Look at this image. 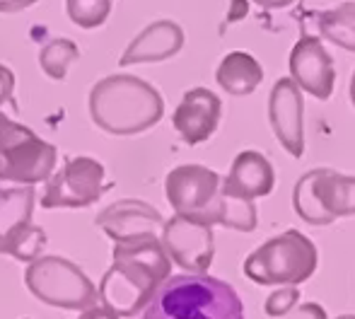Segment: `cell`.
<instances>
[{
	"mask_svg": "<svg viewBox=\"0 0 355 319\" xmlns=\"http://www.w3.org/2000/svg\"><path fill=\"white\" fill-rule=\"evenodd\" d=\"M112 266L99 283V305L119 317H136L172 273L159 237L114 242Z\"/></svg>",
	"mask_w": 355,
	"mask_h": 319,
	"instance_id": "1",
	"label": "cell"
},
{
	"mask_svg": "<svg viewBox=\"0 0 355 319\" xmlns=\"http://www.w3.org/2000/svg\"><path fill=\"white\" fill-rule=\"evenodd\" d=\"M89 117L112 136H136L159 123L164 117V99L148 80L116 73L92 87Z\"/></svg>",
	"mask_w": 355,
	"mask_h": 319,
	"instance_id": "2",
	"label": "cell"
},
{
	"mask_svg": "<svg viewBox=\"0 0 355 319\" xmlns=\"http://www.w3.org/2000/svg\"><path fill=\"white\" fill-rule=\"evenodd\" d=\"M143 319H244L242 298L208 273L169 276L143 307Z\"/></svg>",
	"mask_w": 355,
	"mask_h": 319,
	"instance_id": "3",
	"label": "cell"
},
{
	"mask_svg": "<svg viewBox=\"0 0 355 319\" xmlns=\"http://www.w3.org/2000/svg\"><path fill=\"white\" fill-rule=\"evenodd\" d=\"M317 244L300 230H285L244 259V273L257 286H300L317 271Z\"/></svg>",
	"mask_w": 355,
	"mask_h": 319,
	"instance_id": "4",
	"label": "cell"
},
{
	"mask_svg": "<svg viewBox=\"0 0 355 319\" xmlns=\"http://www.w3.org/2000/svg\"><path fill=\"white\" fill-rule=\"evenodd\" d=\"M24 286L37 300L61 310H87L97 305V286L66 257H37L24 271Z\"/></svg>",
	"mask_w": 355,
	"mask_h": 319,
	"instance_id": "5",
	"label": "cell"
},
{
	"mask_svg": "<svg viewBox=\"0 0 355 319\" xmlns=\"http://www.w3.org/2000/svg\"><path fill=\"white\" fill-rule=\"evenodd\" d=\"M293 208L307 225L317 227L355 216V177L329 167L309 169L295 184Z\"/></svg>",
	"mask_w": 355,
	"mask_h": 319,
	"instance_id": "6",
	"label": "cell"
},
{
	"mask_svg": "<svg viewBox=\"0 0 355 319\" xmlns=\"http://www.w3.org/2000/svg\"><path fill=\"white\" fill-rule=\"evenodd\" d=\"M56 146L39 138L32 128L8 121L0 126V182L34 187L46 182L56 167Z\"/></svg>",
	"mask_w": 355,
	"mask_h": 319,
	"instance_id": "7",
	"label": "cell"
},
{
	"mask_svg": "<svg viewBox=\"0 0 355 319\" xmlns=\"http://www.w3.org/2000/svg\"><path fill=\"white\" fill-rule=\"evenodd\" d=\"M34 187L0 189V254L34 261L46 247V232L32 223Z\"/></svg>",
	"mask_w": 355,
	"mask_h": 319,
	"instance_id": "8",
	"label": "cell"
},
{
	"mask_svg": "<svg viewBox=\"0 0 355 319\" xmlns=\"http://www.w3.org/2000/svg\"><path fill=\"white\" fill-rule=\"evenodd\" d=\"M104 191V164L94 157H71L46 179L42 208H87Z\"/></svg>",
	"mask_w": 355,
	"mask_h": 319,
	"instance_id": "9",
	"label": "cell"
},
{
	"mask_svg": "<svg viewBox=\"0 0 355 319\" xmlns=\"http://www.w3.org/2000/svg\"><path fill=\"white\" fill-rule=\"evenodd\" d=\"M220 182L223 177L203 164H179L164 179V193L177 216L208 223L220 193Z\"/></svg>",
	"mask_w": 355,
	"mask_h": 319,
	"instance_id": "10",
	"label": "cell"
},
{
	"mask_svg": "<svg viewBox=\"0 0 355 319\" xmlns=\"http://www.w3.org/2000/svg\"><path fill=\"white\" fill-rule=\"evenodd\" d=\"M159 242L169 261H174L179 268L187 273H208L215 257L213 225L174 213L169 221L162 223Z\"/></svg>",
	"mask_w": 355,
	"mask_h": 319,
	"instance_id": "11",
	"label": "cell"
},
{
	"mask_svg": "<svg viewBox=\"0 0 355 319\" xmlns=\"http://www.w3.org/2000/svg\"><path fill=\"white\" fill-rule=\"evenodd\" d=\"M290 80L302 92L317 99H329L336 85V68H334L331 53L324 49L322 39L304 34L290 51Z\"/></svg>",
	"mask_w": 355,
	"mask_h": 319,
	"instance_id": "12",
	"label": "cell"
},
{
	"mask_svg": "<svg viewBox=\"0 0 355 319\" xmlns=\"http://www.w3.org/2000/svg\"><path fill=\"white\" fill-rule=\"evenodd\" d=\"M268 121L278 143L293 157L304 155V99L290 78L276 80L268 97Z\"/></svg>",
	"mask_w": 355,
	"mask_h": 319,
	"instance_id": "13",
	"label": "cell"
},
{
	"mask_svg": "<svg viewBox=\"0 0 355 319\" xmlns=\"http://www.w3.org/2000/svg\"><path fill=\"white\" fill-rule=\"evenodd\" d=\"M220 117H223V102L208 87H191L184 92L179 107L174 109V131L182 136L187 146H198L218 131Z\"/></svg>",
	"mask_w": 355,
	"mask_h": 319,
	"instance_id": "14",
	"label": "cell"
},
{
	"mask_svg": "<svg viewBox=\"0 0 355 319\" xmlns=\"http://www.w3.org/2000/svg\"><path fill=\"white\" fill-rule=\"evenodd\" d=\"M97 227H102L114 242H131L143 237H159L164 218L157 208L136 198H123L107 206L97 216Z\"/></svg>",
	"mask_w": 355,
	"mask_h": 319,
	"instance_id": "15",
	"label": "cell"
},
{
	"mask_svg": "<svg viewBox=\"0 0 355 319\" xmlns=\"http://www.w3.org/2000/svg\"><path fill=\"white\" fill-rule=\"evenodd\" d=\"M184 29L172 19H157L148 24L136 39L126 46L119 66H138V63H159L177 56L184 49Z\"/></svg>",
	"mask_w": 355,
	"mask_h": 319,
	"instance_id": "16",
	"label": "cell"
},
{
	"mask_svg": "<svg viewBox=\"0 0 355 319\" xmlns=\"http://www.w3.org/2000/svg\"><path fill=\"white\" fill-rule=\"evenodd\" d=\"M276 184V172L271 162L257 150H244L234 157L230 174L223 179V187L230 193L242 198H261L273 191Z\"/></svg>",
	"mask_w": 355,
	"mask_h": 319,
	"instance_id": "17",
	"label": "cell"
},
{
	"mask_svg": "<svg viewBox=\"0 0 355 319\" xmlns=\"http://www.w3.org/2000/svg\"><path fill=\"white\" fill-rule=\"evenodd\" d=\"M215 80L232 97H247V94H252L261 85L263 68L252 53L230 51L220 61L218 71H215Z\"/></svg>",
	"mask_w": 355,
	"mask_h": 319,
	"instance_id": "18",
	"label": "cell"
},
{
	"mask_svg": "<svg viewBox=\"0 0 355 319\" xmlns=\"http://www.w3.org/2000/svg\"><path fill=\"white\" fill-rule=\"evenodd\" d=\"M257 206L252 198H242L230 193L220 182V193L215 198V206L208 218V225H223L230 230L254 232L257 230Z\"/></svg>",
	"mask_w": 355,
	"mask_h": 319,
	"instance_id": "19",
	"label": "cell"
},
{
	"mask_svg": "<svg viewBox=\"0 0 355 319\" xmlns=\"http://www.w3.org/2000/svg\"><path fill=\"white\" fill-rule=\"evenodd\" d=\"M317 27L327 42L355 53V3H341L324 10L317 17Z\"/></svg>",
	"mask_w": 355,
	"mask_h": 319,
	"instance_id": "20",
	"label": "cell"
},
{
	"mask_svg": "<svg viewBox=\"0 0 355 319\" xmlns=\"http://www.w3.org/2000/svg\"><path fill=\"white\" fill-rule=\"evenodd\" d=\"M78 58L80 49L75 42H71V39H51L39 51V66L51 80H66L68 68Z\"/></svg>",
	"mask_w": 355,
	"mask_h": 319,
	"instance_id": "21",
	"label": "cell"
},
{
	"mask_svg": "<svg viewBox=\"0 0 355 319\" xmlns=\"http://www.w3.org/2000/svg\"><path fill=\"white\" fill-rule=\"evenodd\" d=\"M68 17L83 29H97L112 12V0H66Z\"/></svg>",
	"mask_w": 355,
	"mask_h": 319,
	"instance_id": "22",
	"label": "cell"
},
{
	"mask_svg": "<svg viewBox=\"0 0 355 319\" xmlns=\"http://www.w3.org/2000/svg\"><path fill=\"white\" fill-rule=\"evenodd\" d=\"M297 302H300L297 286H281L278 291H273L271 295L266 298V302H263V312H266L268 317L278 319V317L288 315Z\"/></svg>",
	"mask_w": 355,
	"mask_h": 319,
	"instance_id": "23",
	"label": "cell"
},
{
	"mask_svg": "<svg viewBox=\"0 0 355 319\" xmlns=\"http://www.w3.org/2000/svg\"><path fill=\"white\" fill-rule=\"evenodd\" d=\"M3 104H10L17 112V102H15V73L0 63V107Z\"/></svg>",
	"mask_w": 355,
	"mask_h": 319,
	"instance_id": "24",
	"label": "cell"
},
{
	"mask_svg": "<svg viewBox=\"0 0 355 319\" xmlns=\"http://www.w3.org/2000/svg\"><path fill=\"white\" fill-rule=\"evenodd\" d=\"M285 319H329V315L317 302H302V305L297 302V305L285 315Z\"/></svg>",
	"mask_w": 355,
	"mask_h": 319,
	"instance_id": "25",
	"label": "cell"
},
{
	"mask_svg": "<svg viewBox=\"0 0 355 319\" xmlns=\"http://www.w3.org/2000/svg\"><path fill=\"white\" fill-rule=\"evenodd\" d=\"M78 319H121V317L104 305H92V307H87V310H83V315Z\"/></svg>",
	"mask_w": 355,
	"mask_h": 319,
	"instance_id": "26",
	"label": "cell"
},
{
	"mask_svg": "<svg viewBox=\"0 0 355 319\" xmlns=\"http://www.w3.org/2000/svg\"><path fill=\"white\" fill-rule=\"evenodd\" d=\"M39 0H0V12H22V10L32 8Z\"/></svg>",
	"mask_w": 355,
	"mask_h": 319,
	"instance_id": "27",
	"label": "cell"
},
{
	"mask_svg": "<svg viewBox=\"0 0 355 319\" xmlns=\"http://www.w3.org/2000/svg\"><path fill=\"white\" fill-rule=\"evenodd\" d=\"M254 3H257L259 8H266V10H278V8H288V5H293L295 0H254Z\"/></svg>",
	"mask_w": 355,
	"mask_h": 319,
	"instance_id": "28",
	"label": "cell"
},
{
	"mask_svg": "<svg viewBox=\"0 0 355 319\" xmlns=\"http://www.w3.org/2000/svg\"><path fill=\"white\" fill-rule=\"evenodd\" d=\"M351 102L355 107V71H353V78H351Z\"/></svg>",
	"mask_w": 355,
	"mask_h": 319,
	"instance_id": "29",
	"label": "cell"
},
{
	"mask_svg": "<svg viewBox=\"0 0 355 319\" xmlns=\"http://www.w3.org/2000/svg\"><path fill=\"white\" fill-rule=\"evenodd\" d=\"M5 121H8V117H5V114H3V112H0V126H3V123H5Z\"/></svg>",
	"mask_w": 355,
	"mask_h": 319,
	"instance_id": "30",
	"label": "cell"
},
{
	"mask_svg": "<svg viewBox=\"0 0 355 319\" xmlns=\"http://www.w3.org/2000/svg\"><path fill=\"white\" fill-rule=\"evenodd\" d=\"M336 319H355V315H341V317H336Z\"/></svg>",
	"mask_w": 355,
	"mask_h": 319,
	"instance_id": "31",
	"label": "cell"
}]
</instances>
